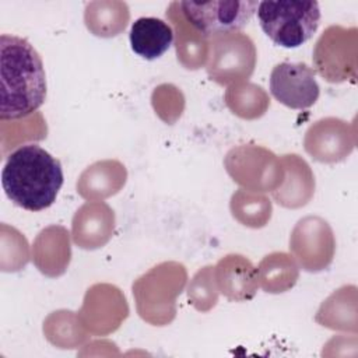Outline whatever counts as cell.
Instances as JSON below:
<instances>
[{"mask_svg": "<svg viewBox=\"0 0 358 358\" xmlns=\"http://www.w3.org/2000/svg\"><path fill=\"white\" fill-rule=\"evenodd\" d=\"M129 39L131 50L137 56L145 60H155L171 48L173 31L161 18L141 17L131 24Z\"/></svg>", "mask_w": 358, "mask_h": 358, "instance_id": "6", "label": "cell"}, {"mask_svg": "<svg viewBox=\"0 0 358 358\" xmlns=\"http://www.w3.org/2000/svg\"><path fill=\"white\" fill-rule=\"evenodd\" d=\"M270 92L287 108L306 109L315 105L320 90L312 67L305 63L282 62L271 70Z\"/></svg>", "mask_w": 358, "mask_h": 358, "instance_id": "5", "label": "cell"}, {"mask_svg": "<svg viewBox=\"0 0 358 358\" xmlns=\"http://www.w3.org/2000/svg\"><path fill=\"white\" fill-rule=\"evenodd\" d=\"M0 119L15 120L38 110L46 99L42 59L24 38L0 36Z\"/></svg>", "mask_w": 358, "mask_h": 358, "instance_id": "1", "label": "cell"}, {"mask_svg": "<svg viewBox=\"0 0 358 358\" xmlns=\"http://www.w3.org/2000/svg\"><path fill=\"white\" fill-rule=\"evenodd\" d=\"M257 1L213 0L178 3L185 20L203 36L235 32L248 25L257 8Z\"/></svg>", "mask_w": 358, "mask_h": 358, "instance_id": "4", "label": "cell"}, {"mask_svg": "<svg viewBox=\"0 0 358 358\" xmlns=\"http://www.w3.org/2000/svg\"><path fill=\"white\" fill-rule=\"evenodd\" d=\"M63 185V168L57 158L38 144L13 151L1 171L6 196L18 207L41 211L50 207Z\"/></svg>", "mask_w": 358, "mask_h": 358, "instance_id": "2", "label": "cell"}, {"mask_svg": "<svg viewBox=\"0 0 358 358\" xmlns=\"http://www.w3.org/2000/svg\"><path fill=\"white\" fill-rule=\"evenodd\" d=\"M256 14L263 32L285 49L308 42L320 24L319 3L312 0L260 1Z\"/></svg>", "mask_w": 358, "mask_h": 358, "instance_id": "3", "label": "cell"}]
</instances>
